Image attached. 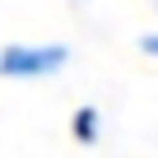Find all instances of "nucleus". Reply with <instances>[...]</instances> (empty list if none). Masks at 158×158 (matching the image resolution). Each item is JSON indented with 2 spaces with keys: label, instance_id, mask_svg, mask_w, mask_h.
<instances>
[{
  "label": "nucleus",
  "instance_id": "nucleus-1",
  "mask_svg": "<svg viewBox=\"0 0 158 158\" xmlns=\"http://www.w3.org/2000/svg\"><path fill=\"white\" fill-rule=\"evenodd\" d=\"M70 60V47L60 42H19V47H5L0 51V74L5 79H42V74H56L60 65Z\"/></svg>",
  "mask_w": 158,
  "mask_h": 158
},
{
  "label": "nucleus",
  "instance_id": "nucleus-2",
  "mask_svg": "<svg viewBox=\"0 0 158 158\" xmlns=\"http://www.w3.org/2000/svg\"><path fill=\"white\" fill-rule=\"evenodd\" d=\"M98 126H102V121H98L93 107H79V112H74V139H79V144H93V139H98Z\"/></svg>",
  "mask_w": 158,
  "mask_h": 158
},
{
  "label": "nucleus",
  "instance_id": "nucleus-3",
  "mask_svg": "<svg viewBox=\"0 0 158 158\" xmlns=\"http://www.w3.org/2000/svg\"><path fill=\"white\" fill-rule=\"evenodd\" d=\"M139 47H144V56H153V60H158V33H149V37H144Z\"/></svg>",
  "mask_w": 158,
  "mask_h": 158
},
{
  "label": "nucleus",
  "instance_id": "nucleus-4",
  "mask_svg": "<svg viewBox=\"0 0 158 158\" xmlns=\"http://www.w3.org/2000/svg\"><path fill=\"white\" fill-rule=\"evenodd\" d=\"M153 5H158V0H153Z\"/></svg>",
  "mask_w": 158,
  "mask_h": 158
}]
</instances>
